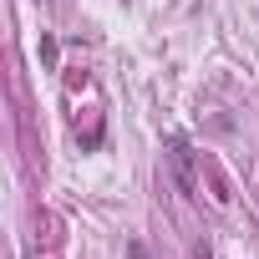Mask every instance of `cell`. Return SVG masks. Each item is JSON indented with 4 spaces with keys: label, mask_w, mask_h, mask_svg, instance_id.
Returning <instances> with one entry per match:
<instances>
[{
    "label": "cell",
    "mask_w": 259,
    "mask_h": 259,
    "mask_svg": "<svg viewBox=\"0 0 259 259\" xmlns=\"http://www.w3.org/2000/svg\"><path fill=\"white\" fill-rule=\"evenodd\" d=\"M168 163H173V173H178L183 193H198V173H193V153H188V143H183V138H173V143H168Z\"/></svg>",
    "instance_id": "1"
}]
</instances>
